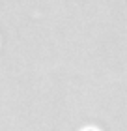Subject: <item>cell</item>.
<instances>
[{"label":"cell","instance_id":"6da1fadb","mask_svg":"<svg viewBox=\"0 0 127 131\" xmlns=\"http://www.w3.org/2000/svg\"><path fill=\"white\" fill-rule=\"evenodd\" d=\"M86 131H94V129H86Z\"/></svg>","mask_w":127,"mask_h":131}]
</instances>
